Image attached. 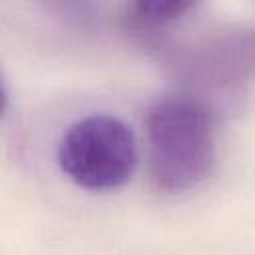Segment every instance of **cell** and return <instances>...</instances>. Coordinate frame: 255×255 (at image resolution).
Instances as JSON below:
<instances>
[{"mask_svg": "<svg viewBox=\"0 0 255 255\" xmlns=\"http://www.w3.org/2000/svg\"><path fill=\"white\" fill-rule=\"evenodd\" d=\"M145 143L153 185L165 193L191 191L207 179L215 161L213 116L193 96H163L145 114Z\"/></svg>", "mask_w": 255, "mask_h": 255, "instance_id": "1", "label": "cell"}, {"mask_svg": "<svg viewBox=\"0 0 255 255\" xmlns=\"http://www.w3.org/2000/svg\"><path fill=\"white\" fill-rule=\"evenodd\" d=\"M60 171L88 191H116L137 167V139L129 124L112 114H90L72 122L56 149Z\"/></svg>", "mask_w": 255, "mask_h": 255, "instance_id": "2", "label": "cell"}, {"mask_svg": "<svg viewBox=\"0 0 255 255\" xmlns=\"http://www.w3.org/2000/svg\"><path fill=\"white\" fill-rule=\"evenodd\" d=\"M197 0H129V12L141 26H165L185 16Z\"/></svg>", "mask_w": 255, "mask_h": 255, "instance_id": "3", "label": "cell"}, {"mask_svg": "<svg viewBox=\"0 0 255 255\" xmlns=\"http://www.w3.org/2000/svg\"><path fill=\"white\" fill-rule=\"evenodd\" d=\"M52 16L68 22L86 26L98 16V0H34Z\"/></svg>", "mask_w": 255, "mask_h": 255, "instance_id": "4", "label": "cell"}]
</instances>
